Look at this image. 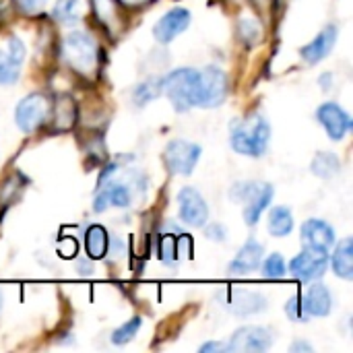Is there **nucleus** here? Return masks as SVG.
Here are the masks:
<instances>
[{
	"mask_svg": "<svg viewBox=\"0 0 353 353\" xmlns=\"http://www.w3.org/2000/svg\"><path fill=\"white\" fill-rule=\"evenodd\" d=\"M302 304L308 316H327L333 308V296L327 285L314 283L308 288L306 296L302 298Z\"/></svg>",
	"mask_w": 353,
	"mask_h": 353,
	"instance_id": "f3484780",
	"label": "nucleus"
},
{
	"mask_svg": "<svg viewBox=\"0 0 353 353\" xmlns=\"http://www.w3.org/2000/svg\"><path fill=\"white\" fill-rule=\"evenodd\" d=\"M188 25H190V12L186 8H172L157 21V25L153 27V35L159 43H170L182 31H186Z\"/></svg>",
	"mask_w": 353,
	"mask_h": 353,
	"instance_id": "f8f14e48",
	"label": "nucleus"
},
{
	"mask_svg": "<svg viewBox=\"0 0 353 353\" xmlns=\"http://www.w3.org/2000/svg\"><path fill=\"white\" fill-rule=\"evenodd\" d=\"M48 116H50V101L43 93H31L23 97L14 110V122L23 132L37 130L39 126H43Z\"/></svg>",
	"mask_w": 353,
	"mask_h": 353,
	"instance_id": "423d86ee",
	"label": "nucleus"
},
{
	"mask_svg": "<svg viewBox=\"0 0 353 353\" xmlns=\"http://www.w3.org/2000/svg\"><path fill=\"white\" fill-rule=\"evenodd\" d=\"M116 2L120 6H126V8H141V6H147L153 0H116Z\"/></svg>",
	"mask_w": 353,
	"mask_h": 353,
	"instance_id": "c9c22d12",
	"label": "nucleus"
},
{
	"mask_svg": "<svg viewBox=\"0 0 353 353\" xmlns=\"http://www.w3.org/2000/svg\"><path fill=\"white\" fill-rule=\"evenodd\" d=\"M292 352L298 353V352H306V353H312V345H308V343H304V341H298V343H294L292 345Z\"/></svg>",
	"mask_w": 353,
	"mask_h": 353,
	"instance_id": "e433bc0d",
	"label": "nucleus"
},
{
	"mask_svg": "<svg viewBox=\"0 0 353 353\" xmlns=\"http://www.w3.org/2000/svg\"><path fill=\"white\" fill-rule=\"evenodd\" d=\"M141 325H143V321H141L139 316L130 319L128 323H124L122 327H118V329L112 333V343H114V345H126V343H130V341L134 339V335L139 333Z\"/></svg>",
	"mask_w": 353,
	"mask_h": 353,
	"instance_id": "cd10ccee",
	"label": "nucleus"
},
{
	"mask_svg": "<svg viewBox=\"0 0 353 353\" xmlns=\"http://www.w3.org/2000/svg\"><path fill=\"white\" fill-rule=\"evenodd\" d=\"M310 168H312L314 176H319L323 180H329V178H335L341 172V161H339V157L335 153L323 151V153H316Z\"/></svg>",
	"mask_w": 353,
	"mask_h": 353,
	"instance_id": "b1692460",
	"label": "nucleus"
},
{
	"mask_svg": "<svg viewBox=\"0 0 353 353\" xmlns=\"http://www.w3.org/2000/svg\"><path fill=\"white\" fill-rule=\"evenodd\" d=\"M159 95H161V81H147V83H143V85H139L134 89V101L139 105H145V103L153 101Z\"/></svg>",
	"mask_w": 353,
	"mask_h": 353,
	"instance_id": "c85d7f7f",
	"label": "nucleus"
},
{
	"mask_svg": "<svg viewBox=\"0 0 353 353\" xmlns=\"http://www.w3.org/2000/svg\"><path fill=\"white\" fill-rule=\"evenodd\" d=\"M0 308H2V294H0Z\"/></svg>",
	"mask_w": 353,
	"mask_h": 353,
	"instance_id": "4c0bfd02",
	"label": "nucleus"
},
{
	"mask_svg": "<svg viewBox=\"0 0 353 353\" xmlns=\"http://www.w3.org/2000/svg\"><path fill=\"white\" fill-rule=\"evenodd\" d=\"M263 254H265L263 244L256 242V240H248V242L238 250L236 259L230 263V267H228L230 275H246V273L254 271V269L261 265Z\"/></svg>",
	"mask_w": 353,
	"mask_h": 353,
	"instance_id": "dca6fc26",
	"label": "nucleus"
},
{
	"mask_svg": "<svg viewBox=\"0 0 353 353\" xmlns=\"http://www.w3.org/2000/svg\"><path fill=\"white\" fill-rule=\"evenodd\" d=\"M300 234H302V244L306 248H323V250H329L337 242L335 230L327 221H323V219H308V221H304Z\"/></svg>",
	"mask_w": 353,
	"mask_h": 353,
	"instance_id": "4468645a",
	"label": "nucleus"
},
{
	"mask_svg": "<svg viewBox=\"0 0 353 353\" xmlns=\"http://www.w3.org/2000/svg\"><path fill=\"white\" fill-rule=\"evenodd\" d=\"M273 186L265 182H238L230 190V199L234 203H244V221L246 225H256L265 209L273 201Z\"/></svg>",
	"mask_w": 353,
	"mask_h": 353,
	"instance_id": "20e7f679",
	"label": "nucleus"
},
{
	"mask_svg": "<svg viewBox=\"0 0 353 353\" xmlns=\"http://www.w3.org/2000/svg\"><path fill=\"white\" fill-rule=\"evenodd\" d=\"M19 4H21V8H23L25 12L33 14V12H39V10L43 8L46 0H19Z\"/></svg>",
	"mask_w": 353,
	"mask_h": 353,
	"instance_id": "72a5a7b5",
	"label": "nucleus"
},
{
	"mask_svg": "<svg viewBox=\"0 0 353 353\" xmlns=\"http://www.w3.org/2000/svg\"><path fill=\"white\" fill-rule=\"evenodd\" d=\"M161 93L172 101L178 112H186L196 105L199 95V70L178 68L161 79Z\"/></svg>",
	"mask_w": 353,
	"mask_h": 353,
	"instance_id": "7ed1b4c3",
	"label": "nucleus"
},
{
	"mask_svg": "<svg viewBox=\"0 0 353 353\" xmlns=\"http://www.w3.org/2000/svg\"><path fill=\"white\" fill-rule=\"evenodd\" d=\"M288 267H285V261L281 254H271L265 263H263V275L265 279H281L285 275Z\"/></svg>",
	"mask_w": 353,
	"mask_h": 353,
	"instance_id": "7c9ffc66",
	"label": "nucleus"
},
{
	"mask_svg": "<svg viewBox=\"0 0 353 353\" xmlns=\"http://www.w3.org/2000/svg\"><path fill=\"white\" fill-rule=\"evenodd\" d=\"M238 33H240V37H242L248 46H252V43H256V41L263 37V27H261V23L254 21V19H242L240 25H238Z\"/></svg>",
	"mask_w": 353,
	"mask_h": 353,
	"instance_id": "c756f323",
	"label": "nucleus"
},
{
	"mask_svg": "<svg viewBox=\"0 0 353 353\" xmlns=\"http://www.w3.org/2000/svg\"><path fill=\"white\" fill-rule=\"evenodd\" d=\"M232 314L236 316H252L261 314L267 308V298L259 292H248V290H232L228 294V304Z\"/></svg>",
	"mask_w": 353,
	"mask_h": 353,
	"instance_id": "ddd939ff",
	"label": "nucleus"
},
{
	"mask_svg": "<svg viewBox=\"0 0 353 353\" xmlns=\"http://www.w3.org/2000/svg\"><path fill=\"white\" fill-rule=\"evenodd\" d=\"M294 230V215L288 207H275L269 213V234L275 238H283Z\"/></svg>",
	"mask_w": 353,
	"mask_h": 353,
	"instance_id": "393cba45",
	"label": "nucleus"
},
{
	"mask_svg": "<svg viewBox=\"0 0 353 353\" xmlns=\"http://www.w3.org/2000/svg\"><path fill=\"white\" fill-rule=\"evenodd\" d=\"M329 267V254L323 248H304L298 256L290 263V273L298 281H316L325 275Z\"/></svg>",
	"mask_w": 353,
	"mask_h": 353,
	"instance_id": "0eeeda50",
	"label": "nucleus"
},
{
	"mask_svg": "<svg viewBox=\"0 0 353 353\" xmlns=\"http://www.w3.org/2000/svg\"><path fill=\"white\" fill-rule=\"evenodd\" d=\"M271 345H273V333L269 329H265V327H242L232 335V339L228 343V352H267Z\"/></svg>",
	"mask_w": 353,
	"mask_h": 353,
	"instance_id": "1a4fd4ad",
	"label": "nucleus"
},
{
	"mask_svg": "<svg viewBox=\"0 0 353 353\" xmlns=\"http://www.w3.org/2000/svg\"><path fill=\"white\" fill-rule=\"evenodd\" d=\"M21 62L10 56V52L0 50V85H12L19 79Z\"/></svg>",
	"mask_w": 353,
	"mask_h": 353,
	"instance_id": "bb28decb",
	"label": "nucleus"
},
{
	"mask_svg": "<svg viewBox=\"0 0 353 353\" xmlns=\"http://www.w3.org/2000/svg\"><path fill=\"white\" fill-rule=\"evenodd\" d=\"M269 141H271V126L263 116L252 114L248 118L234 120L230 143L236 153L248 157H261L267 151Z\"/></svg>",
	"mask_w": 353,
	"mask_h": 353,
	"instance_id": "f257e3e1",
	"label": "nucleus"
},
{
	"mask_svg": "<svg viewBox=\"0 0 353 353\" xmlns=\"http://www.w3.org/2000/svg\"><path fill=\"white\" fill-rule=\"evenodd\" d=\"M178 211L180 219L190 225V228H203L209 219V207L207 201L201 196L199 190L194 188H182L178 194Z\"/></svg>",
	"mask_w": 353,
	"mask_h": 353,
	"instance_id": "9d476101",
	"label": "nucleus"
},
{
	"mask_svg": "<svg viewBox=\"0 0 353 353\" xmlns=\"http://www.w3.org/2000/svg\"><path fill=\"white\" fill-rule=\"evenodd\" d=\"M186 246H190V240H184V236H174V234L159 236L157 252H159L161 263H165L170 267L176 265L184 256V248Z\"/></svg>",
	"mask_w": 353,
	"mask_h": 353,
	"instance_id": "412c9836",
	"label": "nucleus"
},
{
	"mask_svg": "<svg viewBox=\"0 0 353 353\" xmlns=\"http://www.w3.org/2000/svg\"><path fill=\"white\" fill-rule=\"evenodd\" d=\"M110 248V236L105 228L101 225H89L85 232V252L91 261H101L108 254Z\"/></svg>",
	"mask_w": 353,
	"mask_h": 353,
	"instance_id": "aec40b11",
	"label": "nucleus"
},
{
	"mask_svg": "<svg viewBox=\"0 0 353 353\" xmlns=\"http://www.w3.org/2000/svg\"><path fill=\"white\" fill-rule=\"evenodd\" d=\"M228 95V77L217 66H207L199 70V95L196 105L217 108Z\"/></svg>",
	"mask_w": 353,
	"mask_h": 353,
	"instance_id": "39448f33",
	"label": "nucleus"
},
{
	"mask_svg": "<svg viewBox=\"0 0 353 353\" xmlns=\"http://www.w3.org/2000/svg\"><path fill=\"white\" fill-rule=\"evenodd\" d=\"M285 314L294 321V323H306L310 316L306 314L304 310V304H302V296H294L292 300L285 302Z\"/></svg>",
	"mask_w": 353,
	"mask_h": 353,
	"instance_id": "2f4dec72",
	"label": "nucleus"
},
{
	"mask_svg": "<svg viewBox=\"0 0 353 353\" xmlns=\"http://www.w3.org/2000/svg\"><path fill=\"white\" fill-rule=\"evenodd\" d=\"M52 14L60 23L79 21L81 14H83V0H58L54 10H52Z\"/></svg>",
	"mask_w": 353,
	"mask_h": 353,
	"instance_id": "a878e982",
	"label": "nucleus"
},
{
	"mask_svg": "<svg viewBox=\"0 0 353 353\" xmlns=\"http://www.w3.org/2000/svg\"><path fill=\"white\" fill-rule=\"evenodd\" d=\"M331 265H333V271L337 277L350 281L353 279V242L352 238H345L337 244L335 252H333V259H331Z\"/></svg>",
	"mask_w": 353,
	"mask_h": 353,
	"instance_id": "4be33fe9",
	"label": "nucleus"
},
{
	"mask_svg": "<svg viewBox=\"0 0 353 353\" xmlns=\"http://www.w3.org/2000/svg\"><path fill=\"white\" fill-rule=\"evenodd\" d=\"M316 118H319V122L325 126L327 134H329L333 141H341V139L352 130V118H350V114H347L341 105H337V103H333V101L323 103V105L316 110Z\"/></svg>",
	"mask_w": 353,
	"mask_h": 353,
	"instance_id": "9b49d317",
	"label": "nucleus"
},
{
	"mask_svg": "<svg viewBox=\"0 0 353 353\" xmlns=\"http://www.w3.org/2000/svg\"><path fill=\"white\" fill-rule=\"evenodd\" d=\"M118 2L116 0H91V8L97 17V21L108 29V31H116L120 27V10H118Z\"/></svg>",
	"mask_w": 353,
	"mask_h": 353,
	"instance_id": "5701e85b",
	"label": "nucleus"
},
{
	"mask_svg": "<svg viewBox=\"0 0 353 353\" xmlns=\"http://www.w3.org/2000/svg\"><path fill=\"white\" fill-rule=\"evenodd\" d=\"M52 122H54V128L64 132V130H70L77 122V103L70 95H60L54 103V110H52Z\"/></svg>",
	"mask_w": 353,
	"mask_h": 353,
	"instance_id": "a211bd4d",
	"label": "nucleus"
},
{
	"mask_svg": "<svg viewBox=\"0 0 353 353\" xmlns=\"http://www.w3.org/2000/svg\"><path fill=\"white\" fill-rule=\"evenodd\" d=\"M130 205V190L124 184H110L105 186L95 199V213L105 211L108 207H128Z\"/></svg>",
	"mask_w": 353,
	"mask_h": 353,
	"instance_id": "6ab92c4d",
	"label": "nucleus"
},
{
	"mask_svg": "<svg viewBox=\"0 0 353 353\" xmlns=\"http://www.w3.org/2000/svg\"><path fill=\"white\" fill-rule=\"evenodd\" d=\"M337 35H339V29H337L335 25H327V27H325L308 46H304V48L300 50L304 62L316 64V62L325 60V58L331 54V50H333V46H335V41H337Z\"/></svg>",
	"mask_w": 353,
	"mask_h": 353,
	"instance_id": "2eb2a0df",
	"label": "nucleus"
},
{
	"mask_svg": "<svg viewBox=\"0 0 353 353\" xmlns=\"http://www.w3.org/2000/svg\"><path fill=\"white\" fill-rule=\"evenodd\" d=\"M62 56L68 66L83 77H93L99 70V48L85 31H72L64 37Z\"/></svg>",
	"mask_w": 353,
	"mask_h": 353,
	"instance_id": "f03ea898",
	"label": "nucleus"
},
{
	"mask_svg": "<svg viewBox=\"0 0 353 353\" xmlns=\"http://www.w3.org/2000/svg\"><path fill=\"white\" fill-rule=\"evenodd\" d=\"M205 225H207V223H205ZM205 234H207V238L213 240V242H223V240H225V228H223L221 223H209V225L205 228Z\"/></svg>",
	"mask_w": 353,
	"mask_h": 353,
	"instance_id": "473e14b6",
	"label": "nucleus"
},
{
	"mask_svg": "<svg viewBox=\"0 0 353 353\" xmlns=\"http://www.w3.org/2000/svg\"><path fill=\"white\" fill-rule=\"evenodd\" d=\"M201 353H221L228 352V343H221V341H207L205 345H201Z\"/></svg>",
	"mask_w": 353,
	"mask_h": 353,
	"instance_id": "f704fd0d",
	"label": "nucleus"
},
{
	"mask_svg": "<svg viewBox=\"0 0 353 353\" xmlns=\"http://www.w3.org/2000/svg\"><path fill=\"white\" fill-rule=\"evenodd\" d=\"M199 157H201V147L196 143L182 141V139L168 143V147L163 151V161H165L168 170L172 174H178V176L192 174Z\"/></svg>",
	"mask_w": 353,
	"mask_h": 353,
	"instance_id": "6e6552de",
	"label": "nucleus"
}]
</instances>
